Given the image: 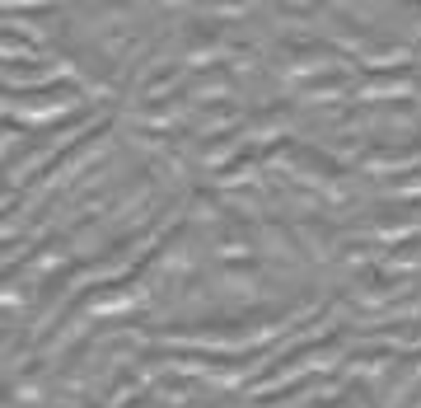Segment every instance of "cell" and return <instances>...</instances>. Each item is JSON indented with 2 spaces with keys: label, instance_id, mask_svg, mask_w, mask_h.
<instances>
[{
  "label": "cell",
  "instance_id": "1",
  "mask_svg": "<svg viewBox=\"0 0 421 408\" xmlns=\"http://www.w3.org/2000/svg\"><path fill=\"white\" fill-rule=\"evenodd\" d=\"M333 343H337V338H323V343H314V356H328V352H333ZM304 356H309V352H295V356H286V361H281V371H290V366H300Z\"/></svg>",
  "mask_w": 421,
  "mask_h": 408
}]
</instances>
